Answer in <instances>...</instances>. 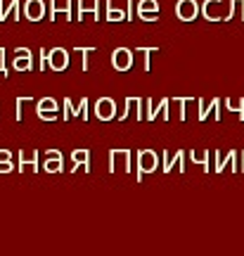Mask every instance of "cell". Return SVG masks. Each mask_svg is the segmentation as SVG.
I'll return each instance as SVG.
<instances>
[{"label":"cell","instance_id":"35","mask_svg":"<svg viewBox=\"0 0 244 256\" xmlns=\"http://www.w3.org/2000/svg\"><path fill=\"white\" fill-rule=\"evenodd\" d=\"M0 74L8 76V69H5V50H2V48H0Z\"/></svg>","mask_w":244,"mask_h":256},{"label":"cell","instance_id":"24","mask_svg":"<svg viewBox=\"0 0 244 256\" xmlns=\"http://www.w3.org/2000/svg\"><path fill=\"white\" fill-rule=\"evenodd\" d=\"M138 100H140V98H126V110L118 114V119L126 121V119H128V114H130V112H133V110L138 107Z\"/></svg>","mask_w":244,"mask_h":256},{"label":"cell","instance_id":"9","mask_svg":"<svg viewBox=\"0 0 244 256\" xmlns=\"http://www.w3.org/2000/svg\"><path fill=\"white\" fill-rule=\"evenodd\" d=\"M36 114L43 121H54L57 119V100L54 98H43L36 102Z\"/></svg>","mask_w":244,"mask_h":256},{"label":"cell","instance_id":"36","mask_svg":"<svg viewBox=\"0 0 244 256\" xmlns=\"http://www.w3.org/2000/svg\"><path fill=\"white\" fill-rule=\"evenodd\" d=\"M0 162H12V152L10 150H0Z\"/></svg>","mask_w":244,"mask_h":256},{"label":"cell","instance_id":"25","mask_svg":"<svg viewBox=\"0 0 244 256\" xmlns=\"http://www.w3.org/2000/svg\"><path fill=\"white\" fill-rule=\"evenodd\" d=\"M182 164H185V152H182V150H178V152H176V159H171V168L176 166L180 174H185V166H182Z\"/></svg>","mask_w":244,"mask_h":256},{"label":"cell","instance_id":"3","mask_svg":"<svg viewBox=\"0 0 244 256\" xmlns=\"http://www.w3.org/2000/svg\"><path fill=\"white\" fill-rule=\"evenodd\" d=\"M176 17L180 22H194L199 17V2L197 0H178L176 2Z\"/></svg>","mask_w":244,"mask_h":256},{"label":"cell","instance_id":"21","mask_svg":"<svg viewBox=\"0 0 244 256\" xmlns=\"http://www.w3.org/2000/svg\"><path fill=\"white\" fill-rule=\"evenodd\" d=\"M72 116H81V112H78V107L74 110L72 100H69V98H64V112H62V119H64V121H69Z\"/></svg>","mask_w":244,"mask_h":256},{"label":"cell","instance_id":"10","mask_svg":"<svg viewBox=\"0 0 244 256\" xmlns=\"http://www.w3.org/2000/svg\"><path fill=\"white\" fill-rule=\"evenodd\" d=\"M14 69L17 72H31V66H34V55H31V50L28 48H17L14 50Z\"/></svg>","mask_w":244,"mask_h":256},{"label":"cell","instance_id":"34","mask_svg":"<svg viewBox=\"0 0 244 256\" xmlns=\"http://www.w3.org/2000/svg\"><path fill=\"white\" fill-rule=\"evenodd\" d=\"M218 107H220V100H218V98H214V119L220 121V110H218Z\"/></svg>","mask_w":244,"mask_h":256},{"label":"cell","instance_id":"11","mask_svg":"<svg viewBox=\"0 0 244 256\" xmlns=\"http://www.w3.org/2000/svg\"><path fill=\"white\" fill-rule=\"evenodd\" d=\"M57 14H62L64 19H74L72 14V0H50V19H57Z\"/></svg>","mask_w":244,"mask_h":256},{"label":"cell","instance_id":"13","mask_svg":"<svg viewBox=\"0 0 244 256\" xmlns=\"http://www.w3.org/2000/svg\"><path fill=\"white\" fill-rule=\"evenodd\" d=\"M24 168H31V171H38V152H19V171L24 174Z\"/></svg>","mask_w":244,"mask_h":256},{"label":"cell","instance_id":"7","mask_svg":"<svg viewBox=\"0 0 244 256\" xmlns=\"http://www.w3.org/2000/svg\"><path fill=\"white\" fill-rule=\"evenodd\" d=\"M95 116H98L100 121L114 119V116H116V104H114V100H112V98H100V100L95 102Z\"/></svg>","mask_w":244,"mask_h":256},{"label":"cell","instance_id":"20","mask_svg":"<svg viewBox=\"0 0 244 256\" xmlns=\"http://www.w3.org/2000/svg\"><path fill=\"white\" fill-rule=\"evenodd\" d=\"M226 104H228V110L230 112H235L237 116H240V121H244V100L242 98H237V100H226Z\"/></svg>","mask_w":244,"mask_h":256},{"label":"cell","instance_id":"26","mask_svg":"<svg viewBox=\"0 0 244 256\" xmlns=\"http://www.w3.org/2000/svg\"><path fill=\"white\" fill-rule=\"evenodd\" d=\"M150 10H156V12H159V2H156V0H140V2H138V12H150Z\"/></svg>","mask_w":244,"mask_h":256},{"label":"cell","instance_id":"5","mask_svg":"<svg viewBox=\"0 0 244 256\" xmlns=\"http://www.w3.org/2000/svg\"><path fill=\"white\" fill-rule=\"evenodd\" d=\"M130 64H133V50H128V48H116V50L112 52V66H114L116 72H128Z\"/></svg>","mask_w":244,"mask_h":256},{"label":"cell","instance_id":"2","mask_svg":"<svg viewBox=\"0 0 244 256\" xmlns=\"http://www.w3.org/2000/svg\"><path fill=\"white\" fill-rule=\"evenodd\" d=\"M130 156H133V152H130L128 147L112 150V152H109V174H114L118 164H121V168H124L126 174H130V168H133V164H130Z\"/></svg>","mask_w":244,"mask_h":256},{"label":"cell","instance_id":"16","mask_svg":"<svg viewBox=\"0 0 244 256\" xmlns=\"http://www.w3.org/2000/svg\"><path fill=\"white\" fill-rule=\"evenodd\" d=\"M19 0H12V2H10L8 8H5V2H2V0H0V24H2V22H8L10 17L14 19V22H19Z\"/></svg>","mask_w":244,"mask_h":256},{"label":"cell","instance_id":"18","mask_svg":"<svg viewBox=\"0 0 244 256\" xmlns=\"http://www.w3.org/2000/svg\"><path fill=\"white\" fill-rule=\"evenodd\" d=\"M104 8H107V14H104V19H107V22H126V12L114 8V5H112V0H107V2H104Z\"/></svg>","mask_w":244,"mask_h":256},{"label":"cell","instance_id":"19","mask_svg":"<svg viewBox=\"0 0 244 256\" xmlns=\"http://www.w3.org/2000/svg\"><path fill=\"white\" fill-rule=\"evenodd\" d=\"M190 159H192V164L204 166V171H208V150H202V152H194V150H192Z\"/></svg>","mask_w":244,"mask_h":256},{"label":"cell","instance_id":"23","mask_svg":"<svg viewBox=\"0 0 244 256\" xmlns=\"http://www.w3.org/2000/svg\"><path fill=\"white\" fill-rule=\"evenodd\" d=\"M76 52H81V69L83 72H88L90 69V64H88V57H90V52H95V48H76Z\"/></svg>","mask_w":244,"mask_h":256},{"label":"cell","instance_id":"37","mask_svg":"<svg viewBox=\"0 0 244 256\" xmlns=\"http://www.w3.org/2000/svg\"><path fill=\"white\" fill-rule=\"evenodd\" d=\"M46 156H64V154H62V152H57V150H48Z\"/></svg>","mask_w":244,"mask_h":256},{"label":"cell","instance_id":"22","mask_svg":"<svg viewBox=\"0 0 244 256\" xmlns=\"http://www.w3.org/2000/svg\"><path fill=\"white\" fill-rule=\"evenodd\" d=\"M136 52H142V55H145V62H142V69H145V72H150V69H152V64H150V60H152V55H154V52H159V48H138Z\"/></svg>","mask_w":244,"mask_h":256},{"label":"cell","instance_id":"33","mask_svg":"<svg viewBox=\"0 0 244 256\" xmlns=\"http://www.w3.org/2000/svg\"><path fill=\"white\" fill-rule=\"evenodd\" d=\"M162 164H164L162 168L168 174V171H171V159H168V152H164V154H162Z\"/></svg>","mask_w":244,"mask_h":256},{"label":"cell","instance_id":"12","mask_svg":"<svg viewBox=\"0 0 244 256\" xmlns=\"http://www.w3.org/2000/svg\"><path fill=\"white\" fill-rule=\"evenodd\" d=\"M86 14H92V17H95V22H100V0H90V2L78 0V14H76V19H78V22H83V17H86Z\"/></svg>","mask_w":244,"mask_h":256},{"label":"cell","instance_id":"4","mask_svg":"<svg viewBox=\"0 0 244 256\" xmlns=\"http://www.w3.org/2000/svg\"><path fill=\"white\" fill-rule=\"evenodd\" d=\"M48 66H50L52 72H64V69L69 66V52H66L64 48H52V50L48 52Z\"/></svg>","mask_w":244,"mask_h":256},{"label":"cell","instance_id":"17","mask_svg":"<svg viewBox=\"0 0 244 256\" xmlns=\"http://www.w3.org/2000/svg\"><path fill=\"white\" fill-rule=\"evenodd\" d=\"M62 166H64V156H46L43 171H46V174H60Z\"/></svg>","mask_w":244,"mask_h":256},{"label":"cell","instance_id":"6","mask_svg":"<svg viewBox=\"0 0 244 256\" xmlns=\"http://www.w3.org/2000/svg\"><path fill=\"white\" fill-rule=\"evenodd\" d=\"M46 12H48L46 0H26L24 2V17L28 22H40V19L46 17Z\"/></svg>","mask_w":244,"mask_h":256},{"label":"cell","instance_id":"38","mask_svg":"<svg viewBox=\"0 0 244 256\" xmlns=\"http://www.w3.org/2000/svg\"><path fill=\"white\" fill-rule=\"evenodd\" d=\"M242 171H244V154H242Z\"/></svg>","mask_w":244,"mask_h":256},{"label":"cell","instance_id":"1","mask_svg":"<svg viewBox=\"0 0 244 256\" xmlns=\"http://www.w3.org/2000/svg\"><path fill=\"white\" fill-rule=\"evenodd\" d=\"M159 164H162V156L156 154L154 150H140L138 152V183L142 180V176L154 174Z\"/></svg>","mask_w":244,"mask_h":256},{"label":"cell","instance_id":"15","mask_svg":"<svg viewBox=\"0 0 244 256\" xmlns=\"http://www.w3.org/2000/svg\"><path fill=\"white\" fill-rule=\"evenodd\" d=\"M72 159H74V168H72V171H76L78 166H83L86 171H90V152H88L86 147H81V150H74Z\"/></svg>","mask_w":244,"mask_h":256},{"label":"cell","instance_id":"30","mask_svg":"<svg viewBox=\"0 0 244 256\" xmlns=\"http://www.w3.org/2000/svg\"><path fill=\"white\" fill-rule=\"evenodd\" d=\"M133 12H136V2H133V0H128V5H126V22H133V17H136Z\"/></svg>","mask_w":244,"mask_h":256},{"label":"cell","instance_id":"28","mask_svg":"<svg viewBox=\"0 0 244 256\" xmlns=\"http://www.w3.org/2000/svg\"><path fill=\"white\" fill-rule=\"evenodd\" d=\"M138 17L142 19V22H156V19H159V12H156V10H150V12H140Z\"/></svg>","mask_w":244,"mask_h":256},{"label":"cell","instance_id":"14","mask_svg":"<svg viewBox=\"0 0 244 256\" xmlns=\"http://www.w3.org/2000/svg\"><path fill=\"white\" fill-rule=\"evenodd\" d=\"M214 159H216V174H223L228 164H235L237 152H235V150H230V152L223 156V154H220V150H214Z\"/></svg>","mask_w":244,"mask_h":256},{"label":"cell","instance_id":"31","mask_svg":"<svg viewBox=\"0 0 244 256\" xmlns=\"http://www.w3.org/2000/svg\"><path fill=\"white\" fill-rule=\"evenodd\" d=\"M31 98H17V114H14V119L22 121V107H24V102H28Z\"/></svg>","mask_w":244,"mask_h":256},{"label":"cell","instance_id":"8","mask_svg":"<svg viewBox=\"0 0 244 256\" xmlns=\"http://www.w3.org/2000/svg\"><path fill=\"white\" fill-rule=\"evenodd\" d=\"M202 14L208 19V22H223L228 12H223V0H206L202 5Z\"/></svg>","mask_w":244,"mask_h":256},{"label":"cell","instance_id":"29","mask_svg":"<svg viewBox=\"0 0 244 256\" xmlns=\"http://www.w3.org/2000/svg\"><path fill=\"white\" fill-rule=\"evenodd\" d=\"M78 112H81V119L88 121V98H81V102H78Z\"/></svg>","mask_w":244,"mask_h":256},{"label":"cell","instance_id":"32","mask_svg":"<svg viewBox=\"0 0 244 256\" xmlns=\"http://www.w3.org/2000/svg\"><path fill=\"white\" fill-rule=\"evenodd\" d=\"M12 171H14L12 162H0V174H12Z\"/></svg>","mask_w":244,"mask_h":256},{"label":"cell","instance_id":"27","mask_svg":"<svg viewBox=\"0 0 244 256\" xmlns=\"http://www.w3.org/2000/svg\"><path fill=\"white\" fill-rule=\"evenodd\" d=\"M185 104H188V98H176L173 100V107L178 110V119L185 121Z\"/></svg>","mask_w":244,"mask_h":256}]
</instances>
